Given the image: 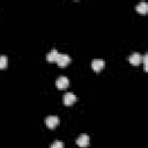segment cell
Here are the masks:
<instances>
[{"mask_svg": "<svg viewBox=\"0 0 148 148\" xmlns=\"http://www.w3.org/2000/svg\"><path fill=\"white\" fill-rule=\"evenodd\" d=\"M58 56H59V52H58V50L53 49V50H51V51H50V52L46 54V59H47V61H50V62H53V61H56V60H57Z\"/></svg>", "mask_w": 148, "mask_h": 148, "instance_id": "ba28073f", "label": "cell"}, {"mask_svg": "<svg viewBox=\"0 0 148 148\" xmlns=\"http://www.w3.org/2000/svg\"><path fill=\"white\" fill-rule=\"evenodd\" d=\"M75 101H76V96L73 92H67L62 97V102L65 105H72L75 103Z\"/></svg>", "mask_w": 148, "mask_h": 148, "instance_id": "5b68a950", "label": "cell"}, {"mask_svg": "<svg viewBox=\"0 0 148 148\" xmlns=\"http://www.w3.org/2000/svg\"><path fill=\"white\" fill-rule=\"evenodd\" d=\"M69 84V80L67 76H59L56 81V86L59 88V89H65L67 88Z\"/></svg>", "mask_w": 148, "mask_h": 148, "instance_id": "3957f363", "label": "cell"}, {"mask_svg": "<svg viewBox=\"0 0 148 148\" xmlns=\"http://www.w3.org/2000/svg\"><path fill=\"white\" fill-rule=\"evenodd\" d=\"M51 148H64V143L61 141H59V140H56V141L52 142Z\"/></svg>", "mask_w": 148, "mask_h": 148, "instance_id": "8fae6325", "label": "cell"}, {"mask_svg": "<svg viewBox=\"0 0 148 148\" xmlns=\"http://www.w3.org/2000/svg\"><path fill=\"white\" fill-rule=\"evenodd\" d=\"M104 65H105V62H104L103 59H94L91 61V67L95 72H99L104 67Z\"/></svg>", "mask_w": 148, "mask_h": 148, "instance_id": "52a82bcc", "label": "cell"}, {"mask_svg": "<svg viewBox=\"0 0 148 148\" xmlns=\"http://www.w3.org/2000/svg\"><path fill=\"white\" fill-rule=\"evenodd\" d=\"M8 64V58L6 56H0V68H5Z\"/></svg>", "mask_w": 148, "mask_h": 148, "instance_id": "30bf717a", "label": "cell"}, {"mask_svg": "<svg viewBox=\"0 0 148 148\" xmlns=\"http://www.w3.org/2000/svg\"><path fill=\"white\" fill-rule=\"evenodd\" d=\"M45 124L49 128H54L59 124V118L57 116H47L45 118Z\"/></svg>", "mask_w": 148, "mask_h": 148, "instance_id": "7a4b0ae2", "label": "cell"}, {"mask_svg": "<svg viewBox=\"0 0 148 148\" xmlns=\"http://www.w3.org/2000/svg\"><path fill=\"white\" fill-rule=\"evenodd\" d=\"M128 61L132 65H140L142 62V56L140 53H138V52H134L128 57Z\"/></svg>", "mask_w": 148, "mask_h": 148, "instance_id": "8992f818", "label": "cell"}, {"mask_svg": "<svg viewBox=\"0 0 148 148\" xmlns=\"http://www.w3.org/2000/svg\"><path fill=\"white\" fill-rule=\"evenodd\" d=\"M76 145L80 146V147H82V148L87 147V146L89 145V135L86 134V133L81 134V135L76 139Z\"/></svg>", "mask_w": 148, "mask_h": 148, "instance_id": "277c9868", "label": "cell"}, {"mask_svg": "<svg viewBox=\"0 0 148 148\" xmlns=\"http://www.w3.org/2000/svg\"><path fill=\"white\" fill-rule=\"evenodd\" d=\"M142 64H143V68H145V71H147V54L142 56Z\"/></svg>", "mask_w": 148, "mask_h": 148, "instance_id": "7c38bea8", "label": "cell"}, {"mask_svg": "<svg viewBox=\"0 0 148 148\" xmlns=\"http://www.w3.org/2000/svg\"><path fill=\"white\" fill-rule=\"evenodd\" d=\"M135 9H136V12H138V13L146 14V13H147V10H148V5H147V2L141 1V2H139V3L136 5Z\"/></svg>", "mask_w": 148, "mask_h": 148, "instance_id": "9c48e42d", "label": "cell"}, {"mask_svg": "<svg viewBox=\"0 0 148 148\" xmlns=\"http://www.w3.org/2000/svg\"><path fill=\"white\" fill-rule=\"evenodd\" d=\"M56 62L58 64V66L65 67V66H67L71 62V57L67 56V54H59L58 58H57V60H56Z\"/></svg>", "mask_w": 148, "mask_h": 148, "instance_id": "6da1fadb", "label": "cell"}]
</instances>
